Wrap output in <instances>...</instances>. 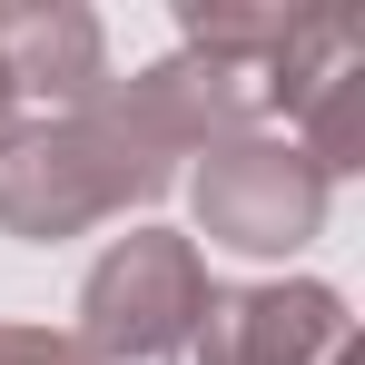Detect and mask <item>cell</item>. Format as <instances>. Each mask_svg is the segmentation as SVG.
<instances>
[{
    "label": "cell",
    "instance_id": "1",
    "mask_svg": "<svg viewBox=\"0 0 365 365\" xmlns=\"http://www.w3.org/2000/svg\"><path fill=\"white\" fill-rule=\"evenodd\" d=\"M207 257L178 227H128V237L99 247V267L79 277V346L99 365H148L178 356L207 316Z\"/></svg>",
    "mask_w": 365,
    "mask_h": 365
},
{
    "label": "cell",
    "instance_id": "2",
    "mask_svg": "<svg viewBox=\"0 0 365 365\" xmlns=\"http://www.w3.org/2000/svg\"><path fill=\"white\" fill-rule=\"evenodd\" d=\"M326 197H336V178L277 128H237V138L197 148V168H187L197 237L237 247V257H297L326 227Z\"/></svg>",
    "mask_w": 365,
    "mask_h": 365
},
{
    "label": "cell",
    "instance_id": "3",
    "mask_svg": "<svg viewBox=\"0 0 365 365\" xmlns=\"http://www.w3.org/2000/svg\"><path fill=\"white\" fill-rule=\"evenodd\" d=\"M178 356L187 365H356V316H346L336 287H316V277L217 287Z\"/></svg>",
    "mask_w": 365,
    "mask_h": 365
},
{
    "label": "cell",
    "instance_id": "4",
    "mask_svg": "<svg viewBox=\"0 0 365 365\" xmlns=\"http://www.w3.org/2000/svg\"><path fill=\"white\" fill-rule=\"evenodd\" d=\"M0 69L20 99H50V109H89L109 89V40L79 0H10L0 10Z\"/></svg>",
    "mask_w": 365,
    "mask_h": 365
},
{
    "label": "cell",
    "instance_id": "5",
    "mask_svg": "<svg viewBox=\"0 0 365 365\" xmlns=\"http://www.w3.org/2000/svg\"><path fill=\"white\" fill-rule=\"evenodd\" d=\"M297 148L326 168V178H346V168L365 158V60H346V69L297 109Z\"/></svg>",
    "mask_w": 365,
    "mask_h": 365
},
{
    "label": "cell",
    "instance_id": "6",
    "mask_svg": "<svg viewBox=\"0 0 365 365\" xmlns=\"http://www.w3.org/2000/svg\"><path fill=\"white\" fill-rule=\"evenodd\" d=\"M0 365H99V356L60 326H0Z\"/></svg>",
    "mask_w": 365,
    "mask_h": 365
},
{
    "label": "cell",
    "instance_id": "7",
    "mask_svg": "<svg viewBox=\"0 0 365 365\" xmlns=\"http://www.w3.org/2000/svg\"><path fill=\"white\" fill-rule=\"evenodd\" d=\"M20 128V89H10V69H0V138Z\"/></svg>",
    "mask_w": 365,
    "mask_h": 365
}]
</instances>
